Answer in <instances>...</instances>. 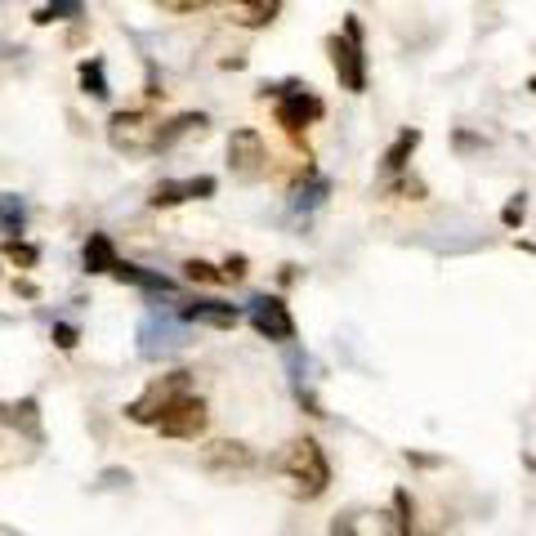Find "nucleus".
Segmentation results:
<instances>
[{
  "instance_id": "nucleus-11",
  "label": "nucleus",
  "mask_w": 536,
  "mask_h": 536,
  "mask_svg": "<svg viewBox=\"0 0 536 536\" xmlns=\"http://www.w3.org/2000/svg\"><path fill=\"white\" fill-rule=\"evenodd\" d=\"M215 179L210 175H197V179H161L157 188H152V206L157 210H170V206H184V201H206L215 197Z\"/></svg>"
},
{
  "instance_id": "nucleus-24",
  "label": "nucleus",
  "mask_w": 536,
  "mask_h": 536,
  "mask_svg": "<svg viewBox=\"0 0 536 536\" xmlns=\"http://www.w3.org/2000/svg\"><path fill=\"white\" fill-rule=\"evenodd\" d=\"M5 255H9V260H14L18 268H32L36 260H41V251H36L32 242H18V237H14V242H9V246H5Z\"/></svg>"
},
{
  "instance_id": "nucleus-4",
  "label": "nucleus",
  "mask_w": 536,
  "mask_h": 536,
  "mask_svg": "<svg viewBox=\"0 0 536 536\" xmlns=\"http://www.w3.org/2000/svg\"><path fill=\"white\" fill-rule=\"evenodd\" d=\"M273 99H277V108H273V117H277V126H282L291 139H300L304 130L313 126V121H322V99L309 90V85H282V90H273Z\"/></svg>"
},
{
  "instance_id": "nucleus-1",
  "label": "nucleus",
  "mask_w": 536,
  "mask_h": 536,
  "mask_svg": "<svg viewBox=\"0 0 536 536\" xmlns=\"http://www.w3.org/2000/svg\"><path fill=\"white\" fill-rule=\"evenodd\" d=\"M282 474L295 483V496L318 501V496L331 487V461H327V452H322L318 438H309V434L295 438V443L282 452Z\"/></svg>"
},
{
  "instance_id": "nucleus-21",
  "label": "nucleus",
  "mask_w": 536,
  "mask_h": 536,
  "mask_svg": "<svg viewBox=\"0 0 536 536\" xmlns=\"http://www.w3.org/2000/svg\"><path fill=\"white\" fill-rule=\"evenodd\" d=\"M81 90L90 94V99H108V72H103V59H85L81 63Z\"/></svg>"
},
{
  "instance_id": "nucleus-23",
  "label": "nucleus",
  "mask_w": 536,
  "mask_h": 536,
  "mask_svg": "<svg viewBox=\"0 0 536 536\" xmlns=\"http://www.w3.org/2000/svg\"><path fill=\"white\" fill-rule=\"evenodd\" d=\"M184 277L188 282H197V286H219L224 282V273H219L215 264H206V260H184Z\"/></svg>"
},
{
  "instance_id": "nucleus-27",
  "label": "nucleus",
  "mask_w": 536,
  "mask_h": 536,
  "mask_svg": "<svg viewBox=\"0 0 536 536\" xmlns=\"http://www.w3.org/2000/svg\"><path fill=\"white\" fill-rule=\"evenodd\" d=\"M76 340H81V331H76L72 322H54V344H59V349H76Z\"/></svg>"
},
{
  "instance_id": "nucleus-3",
  "label": "nucleus",
  "mask_w": 536,
  "mask_h": 536,
  "mask_svg": "<svg viewBox=\"0 0 536 536\" xmlns=\"http://www.w3.org/2000/svg\"><path fill=\"white\" fill-rule=\"evenodd\" d=\"M327 50H331L335 76H340V90H349V94L367 90V54H362V27H358V18H344V32L331 36Z\"/></svg>"
},
{
  "instance_id": "nucleus-10",
  "label": "nucleus",
  "mask_w": 536,
  "mask_h": 536,
  "mask_svg": "<svg viewBox=\"0 0 536 536\" xmlns=\"http://www.w3.org/2000/svg\"><path fill=\"white\" fill-rule=\"evenodd\" d=\"M179 318L188 327H215V331H233L242 322V309L228 300H179Z\"/></svg>"
},
{
  "instance_id": "nucleus-8",
  "label": "nucleus",
  "mask_w": 536,
  "mask_h": 536,
  "mask_svg": "<svg viewBox=\"0 0 536 536\" xmlns=\"http://www.w3.org/2000/svg\"><path fill=\"white\" fill-rule=\"evenodd\" d=\"M206 425H210V407H206V398L184 394V398H179L175 407H170L152 429H157L161 438H201V434H206Z\"/></svg>"
},
{
  "instance_id": "nucleus-17",
  "label": "nucleus",
  "mask_w": 536,
  "mask_h": 536,
  "mask_svg": "<svg viewBox=\"0 0 536 536\" xmlns=\"http://www.w3.org/2000/svg\"><path fill=\"white\" fill-rule=\"evenodd\" d=\"M117 268V246L108 233H90L85 242V273H112Z\"/></svg>"
},
{
  "instance_id": "nucleus-18",
  "label": "nucleus",
  "mask_w": 536,
  "mask_h": 536,
  "mask_svg": "<svg viewBox=\"0 0 536 536\" xmlns=\"http://www.w3.org/2000/svg\"><path fill=\"white\" fill-rule=\"evenodd\" d=\"M201 130H206V117H201V112H184V117H175V121H170V126H161L157 152L175 148L179 139H188V134H201Z\"/></svg>"
},
{
  "instance_id": "nucleus-28",
  "label": "nucleus",
  "mask_w": 536,
  "mask_h": 536,
  "mask_svg": "<svg viewBox=\"0 0 536 536\" xmlns=\"http://www.w3.org/2000/svg\"><path fill=\"white\" fill-rule=\"evenodd\" d=\"M219 273H224V282H242L246 277V255H228Z\"/></svg>"
},
{
  "instance_id": "nucleus-16",
  "label": "nucleus",
  "mask_w": 536,
  "mask_h": 536,
  "mask_svg": "<svg viewBox=\"0 0 536 536\" xmlns=\"http://www.w3.org/2000/svg\"><path fill=\"white\" fill-rule=\"evenodd\" d=\"M0 425H14V429H23L27 438H41V416H36V398L0 402Z\"/></svg>"
},
{
  "instance_id": "nucleus-13",
  "label": "nucleus",
  "mask_w": 536,
  "mask_h": 536,
  "mask_svg": "<svg viewBox=\"0 0 536 536\" xmlns=\"http://www.w3.org/2000/svg\"><path fill=\"white\" fill-rule=\"evenodd\" d=\"M112 277H117V282H126V286H139V291H148V295H166V300H179V295H175V282H170L166 273H152V268H143V264L117 260Z\"/></svg>"
},
{
  "instance_id": "nucleus-14",
  "label": "nucleus",
  "mask_w": 536,
  "mask_h": 536,
  "mask_svg": "<svg viewBox=\"0 0 536 536\" xmlns=\"http://www.w3.org/2000/svg\"><path fill=\"white\" fill-rule=\"evenodd\" d=\"M201 461H206V469H215V474H228V469H251L255 465V452L246 443H210L206 452H201Z\"/></svg>"
},
{
  "instance_id": "nucleus-19",
  "label": "nucleus",
  "mask_w": 536,
  "mask_h": 536,
  "mask_svg": "<svg viewBox=\"0 0 536 536\" xmlns=\"http://www.w3.org/2000/svg\"><path fill=\"white\" fill-rule=\"evenodd\" d=\"M76 18H85V0H50V5H41L32 14V23L50 27V23H76Z\"/></svg>"
},
{
  "instance_id": "nucleus-9",
  "label": "nucleus",
  "mask_w": 536,
  "mask_h": 536,
  "mask_svg": "<svg viewBox=\"0 0 536 536\" xmlns=\"http://www.w3.org/2000/svg\"><path fill=\"white\" fill-rule=\"evenodd\" d=\"M228 170H233L242 184H255V179L268 170V148L255 130H233L228 134Z\"/></svg>"
},
{
  "instance_id": "nucleus-25",
  "label": "nucleus",
  "mask_w": 536,
  "mask_h": 536,
  "mask_svg": "<svg viewBox=\"0 0 536 536\" xmlns=\"http://www.w3.org/2000/svg\"><path fill=\"white\" fill-rule=\"evenodd\" d=\"M157 5L166 9V14H179V18H184V14H197V9H206L210 0H157Z\"/></svg>"
},
{
  "instance_id": "nucleus-12",
  "label": "nucleus",
  "mask_w": 536,
  "mask_h": 536,
  "mask_svg": "<svg viewBox=\"0 0 536 536\" xmlns=\"http://www.w3.org/2000/svg\"><path fill=\"white\" fill-rule=\"evenodd\" d=\"M219 9H224L228 23L246 27V32H260L277 18V9H282V0H215Z\"/></svg>"
},
{
  "instance_id": "nucleus-20",
  "label": "nucleus",
  "mask_w": 536,
  "mask_h": 536,
  "mask_svg": "<svg viewBox=\"0 0 536 536\" xmlns=\"http://www.w3.org/2000/svg\"><path fill=\"white\" fill-rule=\"evenodd\" d=\"M327 193H331V179H322L318 170H309V188H295L291 193V210H313V206H322L327 201Z\"/></svg>"
},
{
  "instance_id": "nucleus-15",
  "label": "nucleus",
  "mask_w": 536,
  "mask_h": 536,
  "mask_svg": "<svg viewBox=\"0 0 536 536\" xmlns=\"http://www.w3.org/2000/svg\"><path fill=\"white\" fill-rule=\"evenodd\" d=\"M420 148V130H402L394 143H389V152H385V161H380V175L385 179H398V175H407V166H411V152Z\"/></svg>"
},
{
  "instance_id": "nucleus-7",
  "label": "nucleus",
  "mask_w": 536,
  "mask_h": 536,
  "mask_svg": "<svg viewBox=\"0 0 536 536\" xmlns=\"http://www.w3.org/2000/svg\"><path fill=\"white\" fill-rule=\"evenodd\" d=\"M246 318H251V327L260 331L264 340H273V344L295 340V318H291V309H286L282 295H255L251 309H246Z\"/></svg>"
},
{
  "instance_id": "nucleus-2",
  "label": "nucleus",
  "mask_w": 536,
  "mask_h": 536,
  "mask_svg": "<svg viewBox=\"0 0 536 536\" xmlns=\"http://www.w3.org/2000/svg\"><path fill=\"white\" fill-rule=\"evenodd\" d=\"M184 394H193V371H170V376H157L139 398L126 407V420L134 425H157L170 407H175Z\"/></svg>"
},
{
  "instance_id": "nucleus-6",
  "label": "nucleus",
  "mask_w": 536,
  "mask_h": 536,
  "mask_svg": "<svg viewBox=\"0 0 536 536\" xmlns=\"http://www.w3.org/2000/svg\"><path fill=\"white\" fill-rule=\"evenodd\" d=\"M188 344V322L184 318H170V313H148L139 322V353L143 358H170Z\"/></svg>"
},
{
  "instance_id": "nucleus-5",
  "label": "nucleus",
  "mask_w": 536,
  "mask_h": 536,
  "mask_svg": "<svg viewBox=\"0 0 536 536\" xmlns=\"http://www.w3.org/2000/svg\"><path fill=\"white\" fill-rule=\"evenodd\" d=\"M161 126L148 117V112H112L108 121V143L117 152H130V157H143V152H157Z\"/></svg>"
},
{
  "instance_id": "nucleus-26",
  "label": "nucleus",
  "mask_w": 536,
  "mask_h": 536,
  "mask_svg": "<svg viewBox=\"0 0 536 536\" xmlns=\"http://www.w3.org/2000/svg\"><path fill=\"white\" fill-rule=\"evenodd\" d=\"M523 210H528V201H523V193H519V197H510V206L501 210L505 228H519V224H523Z\"/></svg>"
},
{
  "instance_id": "nucleus-22",
  "label": "nucleus",
  "mask_w": 536,
  "mask_h": 536,
  "mask_svg": "<svg viewBox=\"0 0 536 536\" xmlns=\"http://www.w3.org/2000/svg\"><path fill=\"white\" fill-rule=\"evenodd\" d=\"M0 224H5V233H23V224H27V206H23V197L0 193Z\"/></svg>"
}]
</instances>
